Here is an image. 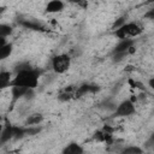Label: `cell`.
I'll return each mask as SVG.
<instances>
[{
	"label": "cell",
	"mask_w": 154,
	"mask_h": 154,
	"mask_svg": "<svg viewBox=\"0 0 154 154\" xmlns=\"http://www.w3.org/2000/svg\"><path fill=\"white\" fill-rule=\"evenodd\" d=\"M38 76H40V71L34 67L18 71L16 72V77L11 81L10 87L20 85V87H26L29 89H35L38 83Z\"/></svg>",
	"instance_id": "obj_1"
},
{
	"label": "cell",
	"mask_w": 154,
	"mask_h": 154,
	"mask_svg": "<svg viewBox=\"0 0 154 154\" xmlns=\"http://www.w3.org/2000/svg\"><path fill=\"white\" fill-rule=\"evenodd\" d=\"M141 32H142V29L136 23H124L122 26L114 30V35L120 40L138 36Z\"/></svg>",
	"instance_id": "obj_2"
},
{
	"label": "cell",
	"mask_w": 154,
	"mask_h": 154,
	"mask_svg": "<svg viewBox=\"0 0 154 154\" xmlns=\"http://www.w3.org/2000/svg\"><path fill=\"white\" fill-rule=\"evenodd\" d=\"M71 65V58L67 54H59L53 58L52 67L57 73H64L69 70Z\"/></svg>",
	"instance_id": "obj_3"
},
{
	"label": "cell",
	"mask_w": 154,
	"mask_h": 154,
	"mask_svg": "<svg viewBox=\"0 0 154 154\" xmlns=\"http://www.w3.org/2000/svg\"><path fill=\"white\" fill-rule=\"evenodd\" d=\"M135 113V106L131 100L123 101L117 108H114L113 117H128L130 114Z\"/></svg>",
	"instance_id": "obj_4"
},
{
	"label": "cell",
	"mask_w": 154,
	"mask_h": 154,
	"mask_svg": "<svg viewBox=\"0 0 154 154\" xmlns=\"http://www.w3.org/2000/svg\"><path fill=\"white\" fill-rule=\"evenodd\" d=\"M19 24L26 29H30V30H35V31H47L46 28L40 24L36 20H32V19H23L19 22Z\"/></svg>",
	"instance_id": "obj_5"
},
{
	"label": "cell",
	"mask_w": 154,
	"mask_h": 154,
	"mask_svg": "<svg viewBox=\"0 0 154 154\" xmlns=\"http://www.w3.org/2000/svg\"><path fill=\"white\" fill-rule=\"evenodd\" d=\"M99 90H100V88H99L97 85H94V84H83V85H81V87L75 91V95H76L77 97H79V96L85 95V94H88V93H96V91H99Z\"/></svg>",
	"instance_id": "obj_6"
},
{
	"label": "cell",
	"mask_w": 154,
	"mask_h": 154,
	"mask_svg": "<svg viewBox=\"0 0 154 154\" xmlns=\"http://www.w3.org/2000/svg\"><path fill=\"white\" fill-rule=\"evenodd\" d=\"M13 138V125L11 124H6V126L1 130V134H0V144L2 143H6L7 141L12 140Z\"/></svg>",
	"instance_id": "obj_7"
},
{
	"label": "cell",
	"mask_w": 154,
	"mask_h": 154,
	"mask_svg": "<svg viewBox=\"0 0 154 154\" xmlns=\"http://www.w3.org/2000/svg\"><path fill=\"white\" fill-rule=\"evenodd\" d=\"M63 10H64V2L61 0H52L46 6V11L48 13H55V12H60Z\"/></svg>",
	"instance_id": "obj_8"
},
{
	"label": "cell",
	"mask_w": 154,
	"mask_h": 154,
	"mask_svg": "<svg viewBox=\"0 0 154 154\" xmlns=\"http://www.w3.org/2000/svg\"><path fill=\"white\" fill-rule=\"evenodd\" d=\"M28 90H29V88H26V87L12 85V100H13V102L17 101L18 99L25 96V94H26Z\"/></svg>",
	"instance_id": "obj_9"
},
{
	"label": "cell",
	"mask_w": 154,
	"mask_h": 154,
	"mask_svg": "<svg viewBox=\"0 0 154 154\" xmlns=\"http://www.w3.org/2000/svg\"><path fill=\"white\" fill-rule=\"evenodd\" d=\"M134 46V41L131 38H124V40H120V42L116 46V48L113 49V53H118V52H125V51H129V48Z\"/></svg>",
	"instance_id": "obj_10"
},
{
	"label": "cell",
	"mask_w": 154,
	"mask_h": 154,
	"mask_svg": "<svg viewBox=\"0 0 154 154\" xmlns=\"http://www.w3.org/2000/svg\"><path fill=\"white\" fill-rule=\"evenodd\" d=\"M83 152H84V149L77 143H70L69 146H66L63 149L64 154H82Z\"/></svg>",
	"instance_id": "obj_11"
},
{
	"label": "cell",
	"mask_w": 154,
	"mask_h": 154,
	"mask_svg": "<svg viewBox=\"0 0 154 154\" xmlns=\"http://www.w3.org/2000/svg\"><path fill=\"white\" fill-rule=\"evenodd\" d=\"M11 72L10 71H0V89L10 87L11 84Z\"/></svg>",
	"instance_id": "obj_12"
},
{
	"label": "cell",
	"mask_w": 154,
	"mask_h": 154,
	"mask_svg": "<svg viewBox=\"0 0 154 154\" xmlns=\"http://www.w3.org/2000/svg\"><path fill=\"white\" fill-rule=\"evenodd\" d=\"M42 120H43L42 114H40V113H35V114H31V116L28 117V119L25 120V125H26V126H30V125H37V124H40Z\"/></svg>",
	"instance_id": "obj_13"
},
{
	"label": "cell",
	"mask_w": 154,
	"mask_h": 154,
	"mask_svg": "<svg viewBox=\"0 0 154 154\" xmlns=\"http://www.w3.org/2000/svg\"><path fill=\"white\" fill-rule=\"evenodd\" d=\"M12 49H13V47H12L11 43H6L2 47H0V60H4L6 58H8L12 53Z\"/></svg>",
	"instance_id": "obj_14"
},
{
	"label": "cell",
	"mask_w": 154,
	"mask_h": 154,
	"mask_svg": "<svg viewBox=\"0 0 154 154\" xmlns=\"http://www.w3.org/2000/svg\"><path fill=\"white\" fill-rule=\"evenodd\" d=\"M12 34V26L7 24H0V37H7Z\"/></svg>",
	"instance_id": "obj_15"
},
{
	"label": "cell",
	"mask_w": 154,
	"mask_h": 154,
	"mask_svg": "<svg viewBox=\"0 0 154 154\" xmlns=\"http://www.w3.org/2000/svg\"><path fill=\"white\" fill-rule=\"evenodd\" d=\"M122 153L124 154H141L142 153V149L138 148V147H135V146H131V147H126L122 150Z\"/></svg>",
	"instance_id": "obj_16"
},
{
	"label": "cell",
	"mask_w": 154,
	"mask_h": 154,
	"mask_svg": "<svg viewBox=\"0 0 154 154\" xmlns=\"http://www.w3.org/2000/svg\"><path fill=\"white\" fill-rule=\"evenodd\" d=\"M26 69H31V65H30L29 63H20V64H18V65L14 67V71L18 72V71L26 70Z\"/></svg>",
	"instance_id": "obj_17"
},
{
	"label": "cell",
	"mask_w": 154,
	"mask_h": 154,
	"mask_svg": "<svg viewBox=\"0 0 154 154\" xmlns=\"http://www.w3.org/2000/svg\"><path fill=\"white\" fill-rule=\"evenodd\" d=\"M125 19H126L125 17H120V18H118V19H117V20L113 23V25H112V29H114V30H116V29H118L119 26H122V25L125 23Z\"/></svg>",
	"instance_id": "obj_18"
},
{
	"label": "cell",
	"mask_w": 154,
	"mask_h": 154,
	"mask_svg": "<svg viewBox=\"0 0 154 154\" xmlns=\"http://www.w3.org/2000/svg\"><path fill=\"white\" fill-rule=\"evenodd\" d=\"M70 1H72V2H76V4H79V5H83V6H85V0H70Z\"/></svg>",
	"instance_id": "obj_19"
},
{
	"label": "cell",
	"mask_w": 154,
	"mask_h": 154,
	"mask_svg": "<svg viewBox=\"0 0 154 154\" xmlns=\"http://www.w3.org/2000/svg\"><path fill=\"white\" fill-rule=\"evenodd\" d=\"M153 16H154V10H150L147 14H144V17H149L150 19H153Z\"/></svg>",
	"instance_id": "obj_20"
},
{
	"label": "cell",
	"mask_w": 154,
	"mask_h": 154,
	"mask_svg": "<svg viewBox=\"0 0 154 154\" xmlns=\"http://www.w3.org/2000/svg\"><path fill=\"white\" fill-rule=\"evenodd\" d=\"M6 45V37H0V47Z\"/></svg>",
	"instance_id": "obj_21"
},
{
	"label": "cell",
	"mask_w": 154,
	"mask_h": 154,
	"mask_svg": "<svg viewBox=\"0 0 154 154\" xmlns=\"http://www.w3.org/2000/svg\"><path fill=\"white\" fill-rule=\"evenodd\" d=\"M149 84H150V88H154V87H153V85H154V79H153V78L150 79V82H149Z\"/></svg>",
	"instance_id": "obj_22"
},
{
	"label": "cell",
	"mask_w": 154,
	"mask_h": 154,
	"mask_svg": "<svg viewBox=\"0 0 154 154\" xmlns=\"http://www.w3.org/2000/svg\"><path fill=\"white\" fill-rule=\"evenodd\" d=\"M5 10H6V8H5L4 6H0V14H1V13H2V12H4Z\"/></svg>",
	"instance_id": "obj_23"
},
{
	"label": "cell",
	"mask_w": 154,
	"mask_h": 154,
	"mask_svg": "<svg viewBox=\"0 0 154 154\" xmlns=\"http://www.w3.org/2000/svg\"><path fill=\"white\" fill-rule=\"evenodd\" d=\"M1 130H2V125L0 124V134H1Z\"/></svg>",
	"instance_id": "obj_24"
}]
</instances>
